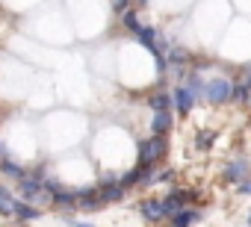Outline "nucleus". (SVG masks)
<instances>
[{
  "label": "nucleus",
  "mask_w": 251,
  "mask_h": 227,
  "mask_svg": "<svg viewBox=\"0 0 251 227\" xmlns=\"http://www.w3.org/2000/svg\"><path fill=\"white\" fill-rule=\"evenodd\" d=\"M77 206H80V209H86V212L100 209V206H103L100 189H98V186H92V189H80V201H77Z\"/></svg>",
  "instance_id": "7"
},
{
  "label": "nucleus",
  "mask_w": 251,
  "mask_h": 227,
  "mask_svg": "<svg viewBox=\"0 0 251 227\" xmlns=\"http://www.w3.org/2000/svg\"><path fill=\"white\" fill-rule=\"evenodd\" d=\"M112 9L124 15V12H127V0H115V3H112Z\"/></svg>",
  "instance_id": "21"
},
{
  "label": "nucleus",
  "mask_w": 251,
  "mask_h": 227,
  "mask_svg": "<svg viewBox=\"0 0 251 227\" xmlns=\"http://www.w3.org/2000/svg\"><path fill=\"white\" fill-rule=\"evenodd\" d=\"M151 130H154V136H163V133L172 130V112H169V109H166V112H154Z\"/></svg>",
  "instance_id": "10"
},
{
  "label": "nucleus",
  "mask_w": 251,
  "mask_h": 227,
  "mask_svg": "<svg viewBox=\"0 0 251 227\" xmlns=\"http://www.w3.org/2000/svg\"><path fill=\"white\" fill-rule=\"evenodd\" d=\"M169 59H172V62H175V65H183V62H186V59H189V53H186V50H183V47H175V50H172V56H169Z\"/></svg>",
  "instance_id": "19"
},
{
  "label": "nucleus",
  "mask_w": 251,
  "mask_h": 227,
  "mask_svg": "<svg viewBox=\"0 0 251 227\" xmlns=\"http://www.w3.org/2000/svg\"><path fill=\"white\" fill-rule=\"evenodd\" d=\"M124 27L133 30V33H139V18H136V9H127V12H124Z\"/></svg>",
  "instance_id": "18"
},
{
  "label": "nucleus",
  "mask_w": 251,
  "mask_h": 227,
  "mask_svg": "<svg viewBox=\"0 0 251 227\" xmlns=\"http://www.w3.org/2000/svg\"><path fill=\"white\" fill-rule=\"evenodd\" d=\"M248 171H251L248 159H233V162H227V165H225V180L239 186L242 180H248Z\"/></svg>",
  "instance_id": "6"
},
{
  "label": "nucleus",
  "mask_w": 251,
  "mask_h": 227,
  "mask_svg": "<svg viewBox=\"0 0 251 227\" xmlns=\"http://www.w3.org/2000/svg\"><path fill=\"white\" fill-rule=\"evenodd\" d=\"M148 106H151L154 112H166V109L172 106V97H169L166 91H160V94H151V100H148Z\"/></svg>",
  "instance_id": "14"
},
{
  "label": "nucleus",
  "mask_w": 251,
  "mask_h": 227,
  "mask_svg": "<svg viewBox=\"0 0 251 227\" xmlns=\"http://www.w3.org/2000/svg\"><path fill=\"white\" fill-rule=\"evenodd\" d=\"M239 195H251V180H242L239 183Z\"/></svg>",
  "instance_id": "22"
},
{
  "label": "nucleus",
  "mask_w": 251,
  "mask_h": 227,
  "mask_svg": "<svg viewBox=\"0 0 251 227\" xmlns=\"http://www.w3.org/2000/svg\"><path fill=\"white\" fill-rule=\"evenodd\" d=\"M163 157H166V139L163 136H151V139L139 142V165L142 168H151Z\"/></svg>",
  "instance_id": "2"
},
{
  "label": "nucleus",
  "mask_w": 251,
  "mask_h": 227,
  "mask_svg": "<svg viewBox=\"0 0 251 227\" xmlns=\"http://www.w3.org/2000/svg\"><path fill=\"white\" fill-rule=\"evenodd\" d=\"M139 212H142V218L151 221V224L163 221V218H166V212H163V198H145V201L139 204Z\"/></svg>",
  "instance_id": "4"
},
{
  "label": "nucleus",
  "mask_w": 251,
  "mask_h": 227,
  "mask_svg": "<svg viewBox=\"0 0 251 227\" xmlns=\"http://www.w3.org/2000/svg\"><path fill=\"white\" fill-rule=\"evenodd\" d=\"M198 218H201V212H198V209H186V206H183L180 212H175V215H172V227H189V224H195Z\"/></svg>",
  "instance_id": "11"
},
{
  "label": "nucleus",
  "mask_w": 251,
  "mask_h": 227,
  "mask_svg": "<svg viewBox=\"0 0 251 227\" xmlns=\"http://www.w3.org/2000/svg\"><path fill=\"white\" fill-rule=\"evenodd\" d=\"M248 97H251V89H248L245 83H233V89H230V100L242 103V100H248Z\"/></svg>",
  "instance_id": "16"
},
{
  "label": "nucleus",
  "mask_w": 251,
  "mask_h": 227,
  "mask_svg": "<svg viewBox=\"0 0 251 227\" xmlns=\"http://www.w3.org/2000/svg\"><path fill=\"white\" fill-rule=\"evenodd\" d=\"M248 227H251V215H248Z\"/></svg>",
  "instance_id": "26"
},
{
  "label": "nucleus",
  "mask_w": 251,
  "mask_h": 227,
  "mask_svg": "<svg viewBox=\"0 0 251 227\" xmlns=\"http://www.w3.org/2000/svg\"><path fill=\"white\" fill-rule=\"evenodd\" d=\"M0 157H6V148H3V145H0Z\"/></svg>",
  "instance_id": "24"
},
{
  "label": "nucleus",
  "mask_w": 251,
  "mask_h": 227,
  "mask_svg": "<svg viewBox=\"0 0 251 227\" xmlns=\"http://www.w3.org/2000/svg\"><path fill=\"white\" fill-rule=\"evenodd\" d=\"M172 103L177 106V112H180V115H189V109L195 106V97H192L186 89H177V91H175V97H172Z\"/></svg>",
  "instance_id": "9"
},
{
  "label": "nucleus",
  "mask_w": 251,
  "mask_h": 227,
  "mask_svg": "<svg viewBox=\"0 0 251 227\" xmlns=\"http://www.w3.org/2000/svg\"><path fill=\"white\" fill-rule=\"evenodd\" d=\"M248 100H251V97H248Z\"/></svg>",
  "instance_id": "27"
},
{
  "label": "nucleus",
  "mask_w": 251,
  "mask_h": 227,
  "mask_svg": "<svg viewBox=\"0 0 251 227\" xmlns=\"http://www.w3.org/2000/svg\"><path fill=\"white\" fill-rule=\"evenodd\" d=\"M77 201H80V192L77 189H56L53 192V204L56 206H62V209H68V206H77Z\"/></svg>",
  "instance_id": "8"
},
{
  "label": "nucleus",
  "mask_w": 251,
  "mask_h": 227,
  "mask_svg": "<svg viewBox=\"0 0 251 227\" xmlns=\"http://www.w3.org/2000/svg\"><path fill=\"white\" fill-rule=\"evenodd\" d=\"M136 3H142V6H145V3H148V0H136Z\"/></svg>",
  "instance_id": "25"
},
{
  "label": "nucleus",
  "mask_w": 251,
  "mask_h": 227,
  "mask_svg": "<svg viewBox=\"0 0 251 227\" xmlns=\"http://www.w3.org/2000/svg\"><path fill=\"white\" fill-rule=\"evenodd\" d=\"M172 195H175V198L180 201V206H186V204H189V201L195 198V192H186V189H177V192H172Z\"/></svg>",
  "instance_id": "20"
},
{
  "label": "nucleus",
  "mask_w": 251,
  "mask_h": 227,
  "mask_svg": "<svg viewBox=\"0 0 251 227\" xmlns=\"http://www.w3.org/2000/svg\"><path fill=\"white\" fill-rule=\"evenodd\" d=\"M183 89H186L195 100H198V97H204V80H201L198 74H189V86H183Z\"/></svg>",
  "instance_id": "15"
},
{
  "label": "nucleus",
  "mask_w": 251,
  "mask_h": 227,
  "mask_svg": "<svg viewBox=\"0 0 251 227\" xmlns=\"http://www.w3.org/2000/svg\"><path fill=\"white\" fill-rule=\"evenodd\" d=\"M230 89H233V83L225 80V77L207 80V83H204V100H207V103H227V100H230Z\"/></svg>",
  "instance_id": "3"
},
{
  "label": "nucleus",
  "mask_w": 251,
  "mask_h": 227,
  "mask_svg": "<svg viewBox=\"0 0 251 227\" xmlns=\"http://www.w3.org/2000/svg\"><path fill=\"white\" fill-rule=\"evenodd\" d=\"M39 215H42V209H36L33 204L15 201V218H21V221H33V218H39Z\"/></svg>",
  "instance_id": "13"
},
{
  "label": "nucleus",
  "mask_w": 251,
  "mask_h": 227,
  "mask_svg": "<svg viewBox=\"0 0 251 227\" xmlns=\"http://www.w3.org/2000/svg\"><path fill=\"white\" fill-rule=\"evenodd\" d=\"M0 174H6V177H12V180L27 177V174H24V168H21L18 162H12L9 157H0Z\"/></svg>",
  "instance_id": "12"
},
{
  "label": "nucleus",
  "mask_w": 251,
  "mask_h": 227,
  "mask_svg": "<svg viewBox=\"0 0 251 227\" xmlns=\"http://www.w3.org/2000/svg\"><path fill=\"white\" fill-rule=\"evenodd\" d=\"M100 189V198H103V204H115V201H121L124 198V192H127V189H124L115 177H103V183L98 186Z\"/></svg>",
  "instance_id": "5"
},
{
  "label": "nucleus",
  "mask_w": 251,
  "mask_h": 227,
  "mask_svg": "<svg viewBox=\"0 0 251 227\" xmlns=\"http://www.w3.org/2000/svg\"><path fill=\"white\" fill-rule=\"evenodd\" d=\"M71 227H95V224H77V221H74V224H71Z\"/></svg>",
  "instance_id": "23"
},
{
  "label": "nucleus",
  "mask_w": 251,
  "mask_h": 227,
  "mask_svg": "<svg viewBox=\"0 0 251 227\" xmlns=\"http://www.w3.org/2000/svg\"><path fill=\"white\" fill-rule=\"evenodd\" d=\"M18 192H21L24 204H53V198H50V192L45 189V183L36 180L33 174H27V177L18 180Z\"/></svg>",
  "instance_id": "1"
},
{
  "label": "nucleus",
  "mask_w": 251,
  "mask_h": 227,
  "mask_svg": "<svg viewBox=\"0 0 251 227\" xmlns=\"http://www.w3.org/2000/svg\"><path fill=\"white\" fill-rule=\"evenodd\" d=\"M213 142H216V133H213V130H201L198 139H195V148H198V151H207Z\"/></svg>",
  "instance_id": "17"
}]
</instances>
